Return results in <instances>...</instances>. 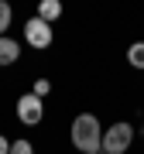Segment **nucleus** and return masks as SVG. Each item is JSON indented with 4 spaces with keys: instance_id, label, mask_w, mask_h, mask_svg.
<instances>
[{
    "instance_id": "11",
    "label": "nucleus",
    "mask_w": 144,
    "mask_h": 154,
    "mask_svg": "<svg viewBox=\"0 0 144 154\" xmlns=\"http://www.w3.org/2000/svg\"><path fill=\"white\" fill-rule=\"evenodd\" d=\"M0 154H11V140H7L4 134H0Z\"/></svg>"
},
{
    "instance_id": "2",
    "label": "nucleus",
    "mask_w": 144,
    "mask_h": 154,
    "mask_svg": "<svg viewBox=\"0 0 144 154\" xmlns=\"http://www.w3.org/2000/svg\"><path fill=\"white\" fill-rule=\"evenodd\" d=\"M134 144V127L127 120H117L103 130V154H124Z\"/></svg>"
},
{
    "instance_id": "1",
    "label": "nucleus",
    "mask_w": 144,
    "mask_h": 154,
    "mask_svg": "<svg viewBox=\"0 0 144 154\" xmlns=\"http://www.w3.org/2000/svg\"><path fill=\"white\" fill-rule=\"evenodd\" d=\"M72 144L79 147V154H100V151H103V127H100V116L79 113L76 120H72Z\"/></svg>"
},
{
    "instance_id": "9",
    "label": "nucleus",
    "mask_w": 144,
    "mask_h": 154,
    "mask_svg": "<svg viewBox=\"0 0 144 154\" xmlns=\"http://www.w3.org/2000/svg\"><path fill=\"white\" fill-rule=\"evenodd\" d=\"M31 93L38 96V99H45V96L52 93V82H48V79H34V86H31Z\"/></svg>"
},
{
    "instance_id": "8",
    "label": "nucleus",
    "mask_w": 144,
    "mask_h": 154,
    "mask_svg": "<svg viewBox=\"0 0 144 154\" xmlns=\"http://www.w3.org/2000/svg\"><path fill=\"white\" fill-rule=\"evenodd\" d=\"M11 17H14L11 4H7V0H0V38H4V34H7V28H11Z\"/></svg>"
},
{
    "instance_id": "10",
    "label": "nucleus",
    "mask_w": 144,
    "mask_h": 154,
    "mask_svg": "<svg viewBox=\"0 0 144 154\" xmlns=\"http://www.w3.org/2000/svg\"><path fill=\"white\" fill-rule=\"evenodd\" d=\"M11 154H34L31 140H11Z\"/></svg>"
},
{
    "instance_id": "5",
    "label": "nucleus",
    "mask_w": 144,
    "mask_h": 154,
    "mask_svg": "<svg viewBox=\"0 0 144 154\" xmlns=\"http://www.w3.org/2000/svg\"><path fill=\"white\" fill-rule=\"evenodd\" d=\"M17 58H21V45L4 34V38H0V69H4V65H14Z\"/></svg>"
},
{
    "instance_id": "3",
    "label": "nucleus",
    "mask_w": 144,
    "mask_h": 154,
    "mask_svg": "<svg viewBox=\"0 0 144 154\" xmlns=\"http://www.w3.org/2000/svg\"><path fill=\"white\" fill-rule=\"evenodd\" d=\"M17 120H21L24 127H38L45 120V99H38L34 93L17 96Z\"/></svg>"
},
{
    "instance_id": "4",
    "label": "nucleus",
    "mask_w": 144,
    "mask_h": 154,
    "mask_svg": "<svg viewBox=\"0 0 144 154\" xmlns=\"http://www.w3.org/2000/svg\"><path fill=\"white\" fill-rule=\"evenodd\" d=\"M52 38H55V34H52V24H45L41 17H31V21L24 24V41H28L31 48L45 51V48L52 45Z\"/></svg>"
},
{
    "instance_id": "7",
    "label": "nucleus",
    "mask_w": 144,
    "mask_h": 154,
    "mask_svg": "<svg viewBox=\"0 0 144 154\" xmlns=\"http://www.w3.org/2000/svg\"><path fill=\"white\" fill-rule=\"evenodd\" d=\"M127 62H130L134 69H141V72H144V41H134L130 48H127Z\"/></svg>"
},
{
    "instance_id": "6",
    "label": "nucleus",
    "mask_w": 144,
    "mask_h": 154,
    "mask_svg": "<svg viewBox=\"0 0 144 154\" xmlns=\"http://www.w3.org/2000/svg\"><path fill=\"white\" fill-rule=\"evenodd\" d=\"M34 17H41L45 24H55L58 17H62V4H58V0H41V4H38V14H34Z\"/></svg>"
}]
</instances>
